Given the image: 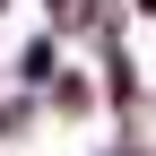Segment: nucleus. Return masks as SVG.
I'll return each instance as SVG.
<instances>
[{
	"instance_id": "f257e3e1",
	"label": "nucleus",
	"mask_w": 156,
	"mask_h": 156,
	"mask_svg": "<svg viewBox=\"0 0 156 156\" xmlns=\"http://www.w3.org/2000/svg\"><path fill=\"white\" fill-rule=\"evenodd\" d=\"M139 17H156V0H139Z\"/></svg>"
}]
</instances>
